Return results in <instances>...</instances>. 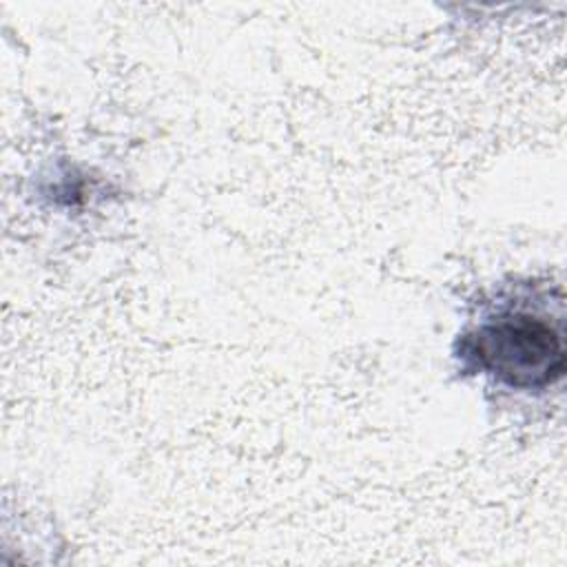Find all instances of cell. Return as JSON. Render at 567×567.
I'll return each mask as SVG.
<instances>
[{"instance_id": "obj_1", "label": "cell", "mask_w": 567, "mask_h": 567, "mask_svg": "<svg viewBox=\"0 0 567 567\" xmlns=\"http://www.w3.org/2000/svg\"><path fill=\"white\" fill-rule=\"evenodd\" d=\"M456 357L465 372L485 374L507 390H547L565 374L563 323L547 310L507 301L463 332Z\"/></svg>"}]
</instances>
